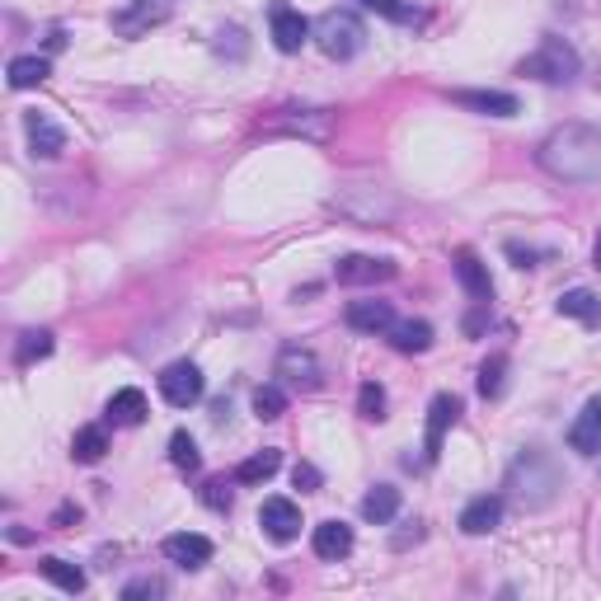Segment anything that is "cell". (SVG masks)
Returning <instances> with one entry per match:
<instances>
[{"instance_id":"6da1fadb","label":"cell","mask_w":601,"mask_h":601,"mask_svg":"<svg viewBox=\"0 0 601 601\" xmlns=\"http://www.w3.org/2000/svg\"><path fill=\"white\" fill-rule=\"evenodd\" d=\"M540 170L564 184H597L601 179V132L583 123H564L540 141Z\"/></svg>"},{"instance_id":"7a4b0ae2","label":"cell","mask_w":601,"mask_h":601,"mask_svg":"<svg viewBox=\"0 0 601 601\" xmlns=\"http://www.w3.org/2000/svg\"><path fill=\"white\" fill-rule=\"evenodd\" d=\"M564 489V470L555 465V456L540 447H526L508 470V494L522 503V508H550L555 494Z\"/></svg>"},{"instance_id":"3957f363","label":"cell","mask_w":601,"mask_h":601,"mask_svg":"<svg viewBox=\"0 0 601 601\" xmlns=\"http://www.w3.org/2000/svg\"><path fill=\"white\" fill-rule=\"evenodd\" d=\"M315 43H320L324 57L348 62V57H357V52H362V43H367V29H362V19H357L353 10H324V15L315 19Z\"/></svg>"},{"instance_id":"277c9868","label":"cell","mask_w":601,"mask_h":601,"mask_svg":"<svg viewBox=\"0 0 601 601\" xmlns=\"http://www.w3.org/2000/svg\"><path fill=\"white\" fill-rule=\"evenodd\" d=\"M578 52H573L564 38H545V43L526 57L517 71L522 76H531V80H540V85H569V80H578Z\"/></svg>"},{"instance_id":"5b68a950","label":"cell","mask_w":601,"mask_h":601,"mask_svg":"<svg viewBox=\"0 0 601 601\" xmlns=\"http://www.w3.org/2000/svg\"><path fill=\"white\" fill-rule=\"evenodd\" d=\"M268 137H301V141H329L334 137V113L329 108H278L268 123Z\"/></svg>"},{"instance_id":"8992f818","label":"cell","mask_w":601,"mask_h":601,"mask_svg":"<svg viewBox=\"0 0 601 601\" xmlns=\"http://www.w3.org/2000/svg\"><path fill=\"white\" fill-rule=\"evenodd\" d=\"M268 29H273V47L292 57V52H301V47L310 43L315 24H310L301 10H292L287 0H273V10H268Z\"/></svg>"},{"instance_id":"52a82bcc","label":"cell","mask_w":601,"mask_h":601,"mask_svg":"<svg viewBox=\"0 0 601 601\" xmlns=\"http://www.w3.org/2000/svg\"><path fill=\"white\" fill-rule=\"evenodd\" d=\"M160 395L174 404V409H188V404L202 400V371L198 362H170L160 371Z\"/></svg>"},{"instance_id":"ba28073f","label":"cell","mask_w":601,"mask_h":601,"mask_svg":"<svg viewBox=\"0 0 601 601\" xmlns=\"http://www.w3.org/2000/svg\"><path fill=\"white\" fill-rule=\"evenodd\" d=\"M334 278H339L343 287H376V282L395 278V263L371 259V254H348V259L334 263Z\"/></svg>"},{"instance_id":"9c48e42d","label":"cell","mask_w":601,"mask_h":601,"mask_svg":"<svg viewBox=\"0 0 601 601\" xmlns=\"http://www.w3.org/2000/svg\"><path fill=\"white\" fill-rule=\"evenodd\" d=\"M259 526H263V536H268V540L287 545V540L301 536V508H296L292 498H263Z\"/></svg>"},{"instance_id":"30bf717a","label":"cell","mask_w":601,"mask_h":601,"mask_svg":"<svg viewBox=\"0 0 601 601\" xmlns=\"http://www.w3.org/2000/svg\"><path fill=\"white\" fill-rule=\"evenodd\" d=\"M170 10L160 5V0H127L123 10L113 15V33L118 38H141V33H151L155 24H165Z\"/></svg>"},{"instance_id":"8fae6325","label":"cell","mask_w":601,"mask_h":601,"mask_svg":"<svg viewBox=\"0 0 601 601\" xmlns=\"http://www.w3.org/2000/svg\"><path fill=\"white\" fill-rule=\"evenodd\" d=\"M461 418V395H451V390H442L437 400H432L428 409V437H423V461H437L442 456V437H447V428Z\"/></svg>"},{"instance_id":"7c38bea8","label":"cell","mask_w":601,"mask_h":601,"mask_svg":"<svg viewBox=\"0 0 601 601\" xmlns=\"http://www.w3.org/2000/svg\"><path fill=\"white\" fill-rule=\"evenodd\" d=\"M278 376L282 381H287V386L292 390H320V362H315V353H310V348H282L278 353Z\"/></svg>"},{"instance_id":"4fadbf2b","label":"cell","mask_w":601,"mask_h":601,"mask_svg":"<svg viewBox=\"0 0 601 601\" xmlns=\"http://www.w3.org/2000/svg\"><path fill=\"white\" fill-rule=\"evenodd\" d=\"M451 99L461 108H470V113H489V118H517V113H522L517 94H508V90H456Z\"/></svg>"},{"instance_id":"5bb4252c","label":"cell","mask_w":601,"mask_h":601,"mask_svg":"<svg viewBox=\"0 0 601 601\" xmlns=\"http://www.w3.org/2000/svg\"><path fill=\"white\" fill-rule=\"evenodd\" d=\"M165 559L179 564V569H202L207 559H212V540L198 536V531H179V536H165Z\"/></svg>"},{"instance_id":"9a60e30c","label":"cell","mask_w":601,"mask_h":601,"mask_svg":"<svg viewBox=\"0 0 601 601\" xmlns=\"http://www.w3.org/2000/svg\"><path fill=\"white\" fill-rule=\"evenodd\" d=\"M343 320H348V329H357V334H390L395 310H390V301H348Z\"/></svg>"},{"instance_id":"2e32d148","label":"cell","mask_w":601,"mask_h":601,"mask_svg":"<svg viewBox=\"0 0 601 601\" xmlns=\"http://www.w3.org/2000/svg\"><path fill=\"white\" fill-rule=\"evenodd\" d=\"M24 132H29V146L38 160H57L66 151V132L43 113H24Z\"/></svg>"},{"instance_id":"e0dca14e","label":"cell","mask_w":601,"mask_h":601,"mask_svg":"<svg viewBox=\"0 0 601 601\" xmlns=\"http://www.w3.org/2000/svg\"><path fill=\"white\" fill-rule=\"evenodd\" d=\"M498 522H503V498H498V494L470 498L465 512H461V531H465V536H489Z\"/></svg>"},{"instance_id":"ac0fdd59","label":"cell","mask_w":601,"mask_h":601,"mask_svg":"<svg viewBox=\"0 0 601 601\" xmlns=\"http://www.w3.org/2000/svg\"><path fill=\"white\" fill-rule=\"evenodd\" d=\"M569 447L578 451V456H597V451H601V400H587L583 414L573 418Z\"/></svg>"},{"instance_id":"d6986e66","label":"cell","mask_w":601,"mask_h":601,"mask_svg":"<svg viewBox=\"0 0 601 601\" xmlns=\"http://www.w3.org/2000/svg\"><path fill=\"white\" fill-rule=\"evenodd\" d=\"M456 278H461V287L475 301H489L494 296V282H489V268L479 263V254L475 249H456Z\"/></svg>"},{"instance_id":"ffe728a7","label":"cell","mask_w":601,"mask_h":601,"mask_svg":"<svg viewBox=\"0 0 601 601\" xmlns=\"http://www.w3.org/2000/svg\"><path fill=\"white\" fill-rule=\"evenodd\" d=\"M310 545H315V555L320 559H348L353 555V526L320 522L315 526V536H310Z\"/></svg>"},{"instance_id":"44dd1931","label":"cell","mask_w":601,"mask_h":601,"mask_svg":"<svg viewBox=\"0 0 601 601\" xmlns=\"http://www.w3.org/2000/svg\"><path fill=\"white\" fill-rule=\"evenodd\" d=\"M146 395H141L137 386H127L118 390L113 400H108V423H118V428H137V423H146Z\"/></svg>"},{"instance_id":"7402d4cb","label":"cell","mask_w":601,"mask_h":601,"mask_svg":"<svg viewBox=\"0 0 601 601\" xmlns=\"http://www.w3.org/2000/svg\"><path fill=\"white\" fill-rule=\"evenodd\" d=\"M395 353H428L432 348V324L428 320H395L390 324Z\"/></svg>"},{"instance_id":"603a6c76","label":"cell","mask_w":601,"mask_h":601,"mask_svg":"<svg viewBox=\"0 0 601 601\" xmlns=\"http://www.w3.org/2000/svg\"><path fill=\"white\" fill-rule=\"evenodd\" d=\"M278 470H282V451L278 447H263V451H254L249 461L235 465V479H240V484H268Z\"/></svg>"},{"instance_id":"cb8c5ba5","label":"cell","mask_w":601,"mask_h":601,"mask_svg":"<svg viewBox=\"0 0 601 601\" xmlns=\"http://www.w3.org/2000/svg\"><path fill=\"white\" fill-rule=\"evenodd\" d=\"M47 76H52V62H47V57H38V52H33V57H15V62H10V71H5L10 90H38Z\"/></svg>"},{"instance_id":"d4e9b609","label":"cell","mask_w":601,"mask_h":601,"mask_svg":"<svg viewBox=\"0 0 601 601\" xmlns=\"http://www.w3.org/2000/svg\"><path fill=\"white\" fill-rule=\"evenodd\" d=\"M559 315H569V320H583V324H601V296L587 292V287H573V292L559 296Z\"/></svg>"},{"instance_id":"484cf974","label":"cell","mask_w":601,"mask_h":601,"mask_svg":"<svg viewBox=\"0 0 601 601\" xmlns=\"http://www.w3.org/2000/svg\"><path fill=\"white\" fill-rule=\"evenodd\" d=\"M395 512H400V489H390V484H376V489L362 498V517L376 526L395 522Z\"/></svg>"},{"instance_id":"4316f807","label":"cell","mask_w":601,"mask_h":601,"mask_svg":"<svg viewBox=\"0 0 601 601\" xmlns=\"http://www.w3.org/2000/svg\"><path fill=\"white\" fill-rule=\"evenodd\" d=\"M104 451H108V432L99 428V423H85V428L71 437V456H76L80 465H94V461H104Z\"/></svg>"},{"instance_id":"83f0119b","label":"cell","mask_w":601,"mask_h":601,"mask_svg":"<svg viewBox=\"0 0 601 601\" xmlns=\"http://www.w3.org/2000/svg\"><path fill=\"white\" fill-rule=\"evenodd\" d=\"M38 573H43L47 583H57L62 592H71V597H76V592H85V573H80L76 564H66V559H43V564H38Z\"/></svg>"},{"instance_id":"f1b7e54d","label":"cell","mask_w":601,"mask_h":601,"mask_svg":"<svg viewBox=\"0 0 601 601\" xmlns=\"http://www.w3.org/2000/svg\"><path fill=\"white\" fill-rule=\"evenodd\" d=\"M52 348H57V343H52L47 329H29V334L19 339V348H15V362H19V367H33V362L52 357Z\"/></svg>"},{"instance_id":"f546056e","label":"cell","mask_w":601,"mask_h":601,"mask_svg":"<svg viewBox=\"0 0 601 601\" xmlns=\"http://www.w3.org/2000/svg\"><path fill=\"white\" fill-rule=\"evenodd\" d=\"M503 376H508V357L494 353L484 367H479V381H475L479 395H484V400H498V395H503Z\"/></svg>"},{"instance_id":"4dcf8cb0","label":"cell","mask_w":601,"mask_h":601,"mask_svg":"<svg viewBox=\"0 0 601 601\" xmlns=\"http://www.w3.org/2000/svg\"><path fill=\"white\" fill-rule=\"evenodd\" d=\"M170 461H174V470H184V475H193V470L202 465V451L188 432H174L170 437Z\"/></svg>"},{"instance_id":"1f68e13d","label":"cell","mask_w":601,"mask_h":601,"mask_svg":"<svg viewBox=\"0 0 601 601\" xmlns=\"http://www.w3.org/2000/svg\"><path fill=\"white\" fill-rule=\"evenodd\" d=\"M254 414H259L263 423L282 418V414H287V390H282V386H259V390H254Z\"/></svg>"},{"instance_id":"d6a6232c","label":"cell","mask_w":601,"mask_h":601,"mask_svg":"<svg viewBox=\"0 0 601 601\" xmlns=\"http://www.w3.org/2000/svg\"><path fill=\"white\" fill-rule=\"evenodd\" d=\"M362 10L390 19V24H418V10L409 5V0H362Z\"/></svg>"},{"instance_id":"836d02e7","label":"cell","mask_w":601,"mask_h":601,"mask_svg":"<svg viewBox=\"0 0 601 601\" xmlns=\"http://www.w3.org/2000/svg\"><path fill=\"white\" fill-rule=\"evenodd\" d=\"M357 414L367 418V423H381V418H386V390L376 386V381H362V390H357Z\"/></svg>"},{"instance_id":"e575fe53","label":"cell","mask_w":601,"mask_h":601,"mask_svg":"<svg viewBox=\"0 0 601 601\" xmlns=\"http://www.w3.org/2000/svg\"><path fill=\"white\" fill-rule=\"evenodd\" d=\"M212 52H216V57H231V62H240V57L249 52L245 29H221V33H216V43H212Z\"/></svg>"},{"instance_id":"d590c367","label":"cell","mask_w":601,"mask_h":601,"mask_svg":"<svg viewBox=\"0 0 601 601\" xmlns=\"http://www.w3.org/2000/svg\"><path fill=\"white\" fill-rule=\"evenodd\" d=\"M202 503L212 512H231V503H235L231 484H226V479H207V484H202Z\"/></svg>"},{"instance_id":"8d00e7d4","label":"cell","mask_w":601,"mask_h":601,"mask_svg":"<svg viewBox=\"0 0 601 601\" xmlns=\"http://www.w3.org/2000/svg\"><path fill=\"white\" fill-rule=\"evenodd\" d=\"M141 597H165V583L160 578H137V583L123 587V601H141Z\"/></svg>"},{"instance_id":"74e56055","label":"cell","mask_w":601,"mask_h":601,"mask_svg":"<svg viewBox=\"0 0 601 601\" xmlns=\"http://www.w3.org/2000/svg\"><path fill=\"white\" fill-rule=\"evenodd\" d=\"M292 484L301 489V494H315V489H320V470H315L310 461H301V465L292 470Z\"/></svg>"},{"instance_id":"f35d334b","label":"cell","mask_w":601,"mask_h":601,"mask_svg":"<svg viewBox=\"0 0 601 601\" xmlns=\"http://www.w3.org/2000/svg\"><path fill=\"white\" fill-rule=\"evenodd\" d=\"M508 259L517 263V268H536V249H522L517 240H512V245H508Z\"/></svg>"},{"instance_id":"ab89813d","label":"cell","mask_w":601,"mask_h":601,"mask_svg":"<svg viewBox=\"0 0 601 601\" xmlns=\"http://www.w3.org/2000/svg\"><path fill=\"white\" fill-rule=\"evenodd\" d=\"M62 47H66V33L52 29V33H47V52H62Z\"/></svg>"},{"instance_id":"60d3db41","label":"cell","mask_w":601,"mask_h":601,"mask_svg":"<svg viewBox=\"0 0 601 601\" xmlns=\"http://www.w3.org/2000/svg\"><path fill=\"white\" fill-rule=\"evenodd\" d=\"M10 540H15V545H29V540H33V531H24V526H15V531H10Z\"/></svg>"},{"instance_id":"b9f144b4","label":"cell","mask_w":601,"mask_h":601,"mask_svg":"<svg viewBox=\"0 0 601 601\" xmlns=\"http://www.w3.org/2000/svg\"><path fill=\"white\" fill-rule=\"evenodd\" d=\"M592 268L601 273V235H597V249H592Z\"/></svg>"}]
</instances>
